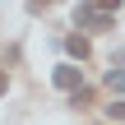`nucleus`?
I'll list each match as a JSON object with an SVG mask.
<instances>
[{
  "label": "nucleus",
  "instance_id": "obj_2",
  "mask_svg": "<svg viewBox=\"0 0 125 125\" xmlns=\"http://www.w3.org/2000/svg\"><path fill=\"white\" fill-rule=\"evenodd\" d=\"M65 51H70L74 60H83V56H88V37H79V32H74V37H65Z\"/></svg>",
  "mask_w": 125,
  "mask_h": 125
},
{
  "label": "nucleus",
  "instance_id": "obj_5",
  "mask_svg": "<svg viewBox=\"0 0 125 125\" xmlns=\"http://www.w3.org/2000/svg\"><path fill=\"white\" fill-rule=\"evenodd\" d=\"M5 88H9V79H5V74H0V93H5Z\"/></svg>",
  "mask_w": 125,
  "mask_h": 125
},
{
  "label": "nucleus",
  "instance_id": "obj_1",
  "mask_svg": "<svg viewBox=\"0 0 125 125\" xmlns=\"http://www.w3.org/2000/svg\"><path fill=\"white\" fill-rule=\"evenodd\" d=\"M51 79H56V88H65V93H83V74H79V65H60Z\"/></svg>",
  "mask_w": 125,
  "mask_h": 125
},
{
  "label": "nucleus",
  "instance_id": "obj_4",
  "mask_svg": "<svg viewBox=\"0 0 125 125\" xmlns=\"http://www.w3.org/2000/svg\"><path fill=\"white\" fill-rule=\"evenodd\" d=\"M107 116H111V121H125V102H111V107H107Z\"/></svg>",
  "mask_w": 125,
  "mask_h": 125
},
{
  "label": "nucleus",
  "instance_id": "obj_3",
  "mask_svg": "<svg viewBox=\"0 0 125 125\" xmlns=\"http://www.w3.org/2000/svg\"><path fill=\"white\" fill-rule=\"evenodd\" d=\"M107 88H111V93H125V70H111V74H107Z\"/></svg>",
  "mask_w": 125,
  "mask_h": 125
}]
</instances>
